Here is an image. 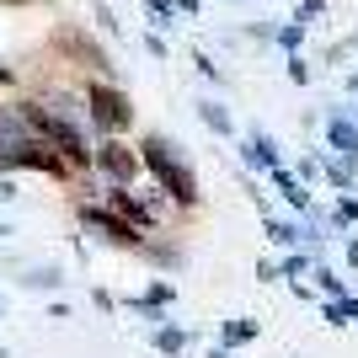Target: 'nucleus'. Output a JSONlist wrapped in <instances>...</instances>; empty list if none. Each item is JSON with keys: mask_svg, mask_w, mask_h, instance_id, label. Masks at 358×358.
<instances>
[{"mask_svg": "<svg viewBox=\"0 0 358 358\" xmlns=\"http://www.w3.org/2000/svg\"><path fill=\"white\" fill-rule=\"evenodd\" d=\"M145 161L150 166H155V171H161V182H166V187H171V193H177L182 198V203H193V177H187V171H182V166L177 161H171V155H166V145H145Z\"/></svg>", "mask_w": 358, "mask_h": 358, "instance_id": "nucleus-1", "label": "nucleus"}, {"mask_svg": "<svg viewBox=\"0 0 358 358\" xmlns=\"http://www.w3.org/2000/svg\"><path fill=\"white\" fill-rule=\"evenodd\" d=\"M91 113H96L102 129H123L129 123V96L113 91V86H91Z\"/></svg>", "mask_w": 358, "mask_h": 358, "instance_id": "nucleus-2", "label": "nucleus"}, {"mask_svg": "<svg viewBox=\"0 0 358 358\" xmlns=\"http://www.w3.org/2000/svg\"><path fill=\"white\" fill-rule=\"evenodd\" d=\"M102 166H107V171H118V177H129V171H134V155H129V150H118V145H107V150H102Z\"/></svg>", "mask_w": 358, "mask_h": 358, "instance_id": "nucleus-3", "label": "nucleus"}, {"mask_svg": "<svg viewBox=\"0 0 358 358\" xmlns=\"http://www.w3.org/2000/svg\"><path fill=\"white\" fill-rule=\"evenodd\" d=\"M0 80H6V70H0Z\"/></svg>", "mask_w": 358, "mask_h": 358, "instance_id": "nucleus-4", "label": "nucleus"}]
</instances>
